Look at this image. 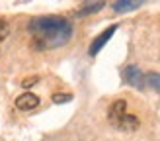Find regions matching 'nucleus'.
I'll return each mask as SVG.
<instances>
[{
    "mask_svg": "<svg viewBox=\"0 0 160 141\" xmlns=\"http://www.w3.org/2000/svg\"><path fill=\"white\" fill-rule=\"evenodd\" d=\"M29 34L39 49L67 45L72 37V24L62 16H39L29 22Z\"/></svg>",
    "mask_w": 160,
    "mask_h": 141,
    "instance_id": "1",
    "label": "nucleus"
},
{
    "mask_svg": "<svg viewBox=\"0 0 160 141\" xmlns=\"http://www.w3.org/2000/svg\"><path fill=\"white\" fill-rule=\"evenodd\" d=\"M108 120L113 128L123 129V131H135L139 128V118L133 114H127V102L125 100H115L109 106Z\"/></svg>",
    "mask_w": 160,
    "mask_h": 141,
    "instance_id": "2",
    "label": "nucleus"
},
{
    "mask_svg": "<svg viewBox=\"0 0 160 141\" xmlns=\"http://www.w3.org/2000/svg\"><path fill=\"white\" fill-rule=\"evenodd\" d=\"M123 81L127 84L135 86V88H145L147 82H145V75H142V70L137 67V65H129L123 69Z\"/></svg>",
    "mask_w": 160,
    "mask_h": 141,
    "instance_id": "3",
    "label": "nucleus"
},
{
    "mask_svg": "<svg viewBox=\"0 0 160 141\" xmlns=\"http://www.w3.org/2000/svg\"><path fill=\"white\" fill-rule=\"evenodd\" d=\"M115 31H117V26H109L108 29H103L102 34H100V35H98V37H96L94 41H92L90 49H88V55H90V57H94V55H98V53L102 51V47H103V45H106V43L109 41V39H111V35H113Z\"/></svg>",
    "mask_w": 160,
    "mask_h": 141,
    "instance_id": "4",
    "label": "nucleus"
},
{
    "mask_svg": "<svg viewBox=\"0 0 160 141\" xmlns=\"http://www.w3.org/2000/svg\"><path fill=\"white\" fill-rule=\"evenodd\" d=\"M39 96H35L33 92H23L22 96L16 98V108L22 110V112H29V110H35L39 106Z\"/></svg>",
    "mask_w": 160,
    "mask_h": 141,
    "instance_id": "5",
    "label": "nucleus"
},
{
    "mask_svg": "<svg viewBox=\"0 0 160 141\" xmlns=\"http://www.w3.org/2000/svg\"><path fill=\"white\" fill-rule=\"evenodd\" d=\"M141 4H142L141 0H117V2H113V10L115 12H129V10L139 8Z\"/></svg>",
    "mask_w": 160,
    "mask_h": 141,
    "instance_id": "6",
    "label": "nucleus"
},
{
    "mask_svg": "<svg viewBox=\"0 0 160 141\" xmlns=\"http://www.w3.org/2000/svg\"><path fill=\"white\" fill-rule=\"evenodd\" d=\"M106 6V2H88L84 4L80 10L76 12V16H86V14H94V12H100L102 8Z\"/></svg>",
    "mask_w": 160,
    "mask_h": 141,
    "instance_id": "7",
    "label": "nucleus"
},
{
    "mask_svg": "<svg viewBox=\"0 0 160 141\" xmlns=\"http://www.w3.org/2000/svg\"><path fill=\"white\" fill-rule=\"evenodd\" d=\"M145 82L150 86V88H154L156 92H160V73H148V75H145Z\"/></svg>",
    "mask_w": 160,
    "mask_h": 141,
    "instance_id": "8",
    "label": "nucleus"
},
{
    "mask_svg": "<svg viewBox=\"0 0 160 141\" xmlns=\"http://www.w3.org/2000/svg\"><path fill=\"white\" fill-rule=\"evenodd\" d=\"M72 100V94H67V92H59V94H53V102L55 104H65V102Z\"/></svg>",
    "mask_w": 160,
    "mask_h": 141,
    "instance_id": "9",
    "label": "nucleus"
},
{
    "mask_svg": "<svg viewBox=\"0 0 160 141\" xmlns=\"http://www.w3.org/2000/svg\"><path fill=\"white\" fill-rule=\"evenodd\" d=\"M10 34V28H8V22L4 18H0V41H4Z\"/></svg>",
    "mask_w": 160,
    "mask_h": 141,
    "instance_id": "10",
    "label": "nucleus"
},
{
    "mask_svg": "<svg viewBox=\"0 0 160 141\" xmlns=\"http://www.w3.org/2000/svg\"><path fill=\"white\" fill-rule=\"evenodd\" d=\"M33 82H37V78H35V76H33V78H28V81H23V86L28 88V86H29V84H33Z\"/></svg>",
    "mask_w": 160,
    "mask_h": 141,
    "instance_id": "11",
    "label": "nucleus"
}]
</instances>
